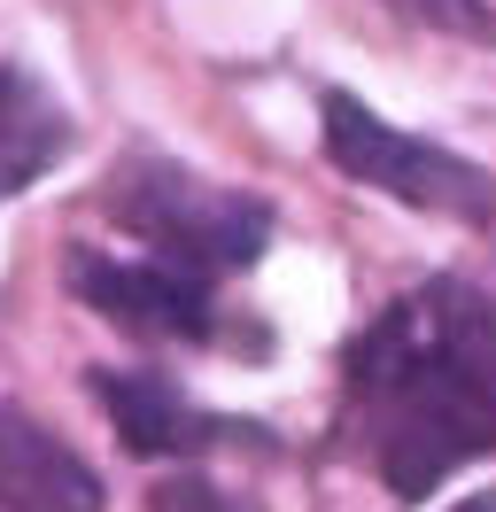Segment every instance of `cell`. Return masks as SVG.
Masks as SVG:
<instances>
[{"label": "cell", "mask_w": 496, "mask_h": 512, "mask_svg": "<svg viewBox=\"0 0 496 512\" xmlns=\"http://www.w3.org/2000/svg\"><path fill=\"white\" fill-rule=\"evenodd\" d=\"M62 148H70V117L55 109V94H47L24 63L0 55V202L39 187V179L55 171Z\"/></svg>", "instance_id": "52a82bcc"}, {"label": "cell", "mask_w": 496, "mask_h": 512, "mask_svg": "<svg viewBox=\"0 0 496 512\" xmlns=\"http://www.w3.org/2000/svg\"><path fill=\"white\" fill-rule=\"evenodd\" d=\"M450 512H496V489H473V497H458Z\"/></svg>", "instance_id": "9c48e42d"}, {"label": "cell", "mask_w": 496, "mask_h": 512, "mask_svg": "<svg viewBox=\"0 0 496 512\" xmlns=\"http://www.w3.org/2000/svg\"><path fill=\"white\" fill-rule=\"evenodd\" d=\"M109 210H117L163 264H186L202 280L248 272L264 241H272V210L241 187H210L163 156H124L109 179Z\"/></svg>", "instance_id": "7a4b0ae2"}, {"label": "cell", "mask_w": 496, "mask_h": 512, "mask_svg": "<svg viewBox=\"0 0 496 512\" xmlns=\"http://www.w3.org/2000/svg\"><path fill=\"white\" fill-rule=\"evenodd\" d=\"M93 396L109 404V427L132 458H194L217 435V419L194 412L186 388L163 373H93Z\"/></svg>", "instance_id": "8992f818"}, {"label": "cell", "mask_w": 496, "mask_h": 512, "mask_svg": "<svg viewBox=\"0 0 496 512\" xmlns=\"http://www.w3.org/2000/svg\"><path fill=\"white\" fill-rule=\"evenodd\" d=\"M326 156H334L341 179L396 194L411 210H434V218H458V225H489L496 218V179L473 156L380 125L365 101L341 94V86L326 94Z\"/></svg>", "instance_id": "3957f363"}, {"label": "cell", "mask_w": 496, "mask_h": 512, "mask_svg": "<svg viewBox=\"0 0 496 512\" xmlns=\"http://www.w3.org/2000/svg\"><path fill=\"white\" fill-rule=\"evenodd\" d=\"M70 295L140 342H210L217 334V288L186 264H163V256L124 264L101 249H70Z\"/></svg>", "instance_id": "277c9868"}, {"label": "cell", "mask_w": 496, "mask_h": 512, "mask_svg": "<svg viewBox=\"0 0 496 512\" xmlns=\"http://www.w3.org/2000/svg\"><path fill=\"white\" fill-rule=\"evenodd\" d=\"M349 435L396 497L496 458V295L419 280L349 350Z\"/></svg>", "instance_id": "6da1fadb"}, {"label": "cell", "mask_w": 496, "mask_h": 512, "mask_svg": "<svg viewBox=\"0 0 496 512\" xmlns=\"http://www.w3.org/2000/svg\"><path fill=\"white\" fill-rule=\"evenodd\" d=\"M0 512H101V474L24 404H0Z\"/></svg>", "instance_id": "5b68a950"}, {"label": "cell", "mask_w": 496, "mask_h": 512, "mask_svg": "<svg viewBox=\"0 0 496 512\" xmlns=\"http://www.w3.org/2000/svg\"><path fill=\"white\" fill-rule=\"evenodd\" d=\"M148 512H241V505H233L202 466H179V474H163L148 489Z\"/></svg>", "instance_id": "ba28073f"}]
</instances>
